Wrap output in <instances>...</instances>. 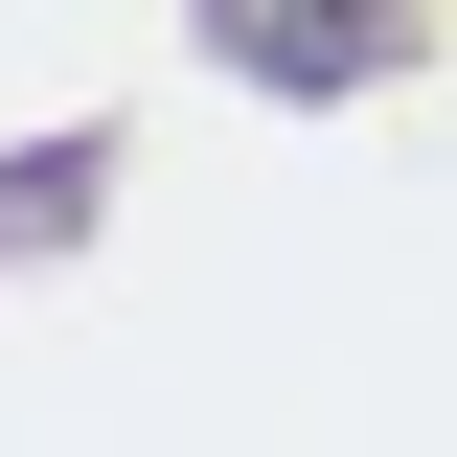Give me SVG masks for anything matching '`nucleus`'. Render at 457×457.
Segmentation results:
<instances>
[{
    "instance_id": "nucleus-1",
    "label": "nucleus",
    "mask_w": 457,
    "mask_h": 457,
    "mask_svg": "<svg viewBox=\"0 0 457 457\" xmlns=\"http://www.w3.org/2000/svg\"><path fill=\"white\" fill-rule=\"evenodd\" d=\"M228 69H275V92H366V69L411 46V0H206Z\"/></svg>"
}]
</instances>
